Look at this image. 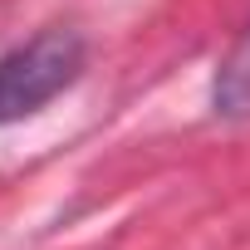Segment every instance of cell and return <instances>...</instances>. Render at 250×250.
<instances>
[{
  "label": "cell",
  "mask_w": 250,
  "mask_h": 250,
  "mask_svg": "<svg viewBox=\"0 0 250 250\" xmlns=\"http://www.w3.org/2000/svg\"><path fill=\"white\" fill-rule=\"evenodd\" d=\"M83 64H88V44L69 25H49L20 40L15 49H5L0 54V128L44 113L59 93L79 83Z\"/></svg>",
  "instance_id": "6da1fadb"
},
{
  "label": "cell",
  "mask_w": 250,
  "mask_h": 250,
  "mask_svg": "<svg viewBox=\"0 0 250 250\" xmlns=\"http://www.w3.org/2000/svg\"><path fill=\"white\" fill-rule=\"evenodd\" d=\"M211 103L221 118H250V20L245 30L235 35V44L226 49L221 69H216V83H211Z\"/></svg>",
  "instance_id": "7a4b0ae2"
}]
</instances>
